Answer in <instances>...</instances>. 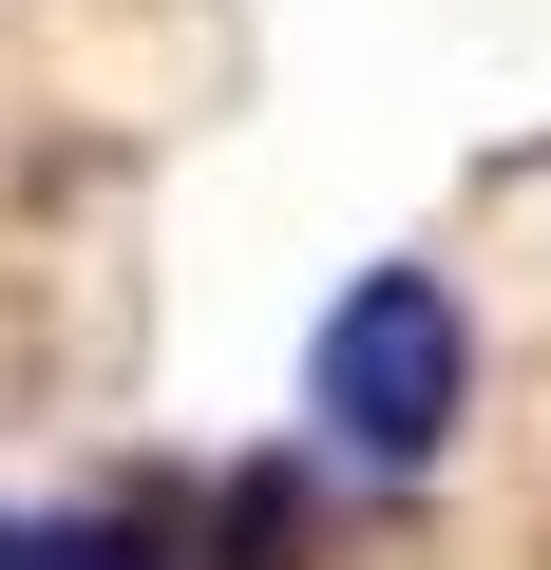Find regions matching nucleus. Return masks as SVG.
Segmentation results:
<instances>
[{"label": "nucleus", "instance_id": "1", "mask_svg": "<svg viewBox=\"0 0 551 570\" xmlns=\"http://www.w3.org/2000/svg\"><path fill=\"white\" fill-rule=\"evenodd\" d=\"M305 400H324V438H343L362 475H419V456L456 438L475 343H456V305H437V266H362V285H343L324 343H305Z\"/></svg>", "mask_w": 551, "mask_h": 570}, {"label": "nucleus", "instance_id": "2", "mask_svg": "<svg viewBox=\"0 0 551 570\" xmlns=\"http://www.w3.org/2000/svg\"><path fill=\"white\" fill-rule=\"evenodd\" d=\"M0 570H152L134 513H0Z\"/></svg>", "mask_w": 551, "mask_h": 570}]
</instances>
